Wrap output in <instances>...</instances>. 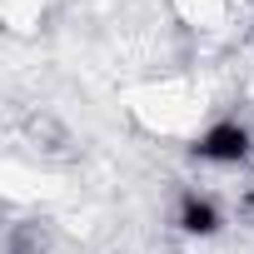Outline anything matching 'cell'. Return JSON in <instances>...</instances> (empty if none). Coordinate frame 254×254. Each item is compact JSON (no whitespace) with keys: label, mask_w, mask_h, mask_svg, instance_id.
<instances>
[{"label":"cell","mask_w":254,"mask_h":254,"mask_svg":"<svg viewBox=\"0 0 254 254\" xmlns=\"http://www.w3.org/2000/svg\"><path fill=\"white\" fill-rule=\"evenodd\" d=\"M194 155L209 160V165H244L254 155V135L244 125H234V120H219V125H209V130L194 140Z\"/></svg>","instance_id":"6da1fadb"},{"label":"cell","mask_w":254,"mask_h":254,"mask_svg":"<svg viewBox=\"0 0 254 254\" xmlns=\"http://www.w3.org/2000/svg\"><path fill=\"white\" fill-rule=\"evenodd\" d=\"M180 229L209 239V234H219V209H214L209 199H199V194H185V204H180Z\"/></svg>","instance_id":"7a4b0ae2"}]
</instances>
